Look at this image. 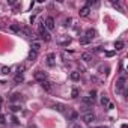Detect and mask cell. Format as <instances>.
<instances>
[{
	"mask_svg": "<svg viewBox=\"0 0 128 128\" xmlns=\"http://www.w3.org/2000/svg\"><path fill=\"white\" fill-rule=\"evenodd\" d=\"M36 57H38V53L30 51V53H29V56H27V60H29V62H35V60H36Z\"/></svg>",
	"mask_w": 128,
	"mask_h": 128,
	"instance_id": "obj_14",
	"label": "cell"
},
{
	"mask_svg": "<svg viewBox=\"0 0 128 128\" xmlns=\"http://www.w3.org/2000/svg\"><path fill=\"white\" fill-rule=\"evenodd\" d=\"M41 86H42V89H45V90H51V83H50L48 80L42 82V83H41Z\"/></svg>",
	"mask_w": 128,
	"mask_h": 128,
	"instance_id": "obj_15",
	"label": "cell"
},
{
	"mask_svg": "<svg viewBox=\"0 0 128 128\" xmlns=\"http://www.w3.org/2000/svg\"><path fill=\"white\" fill-rule=\"evenodd\" d=\"M101 104H102V106H107V104H108V98H107L106 95H102V98H101Z\"/></svg>",
	"mask_w": 128,
	"mask_h": 128,
	"instance_id": "obj_24",
	"label": "cell"
},
{
	"mask_svg": "<svg viewBox=\"0 0 128 128\" xmlns=\"http://www.w3.org/2000/svg\"><path fill=\"white\" fill-rule=\"evenodd\" d=\"M11 110H12L14 113H17V112H20V110H21V107H20V106H15V104H12V106H11Z\"/></svg>",
	"mask_w": 128,
	"mask_h": 128,
	"instance_id": "obj_23",
	"label": "cell"
},
{
	"mask_svg": "<svg viewBox=\"0 0 128 128\" xmlns=\"http://www.w3.org/2000/svg\"><path fill=\"white\" fill-rule=\"evenodd\" d=\"M89 42H90V41H89V39H88L86 36H83V38H80V44H82V45H86V44H89Z\"/></svg>",
	"mask_w": 128,
	"mask_h": 128,
	"instance_id": "obj_22",
	"label": "cell"
},
{
	"mask_svg": "<svg viewBox=\"0 0 128 128\" xmlns=\"http://www.w3.org/2000/svg\"><path fill=\"white\" fill-rule=\"evenodd\" d=\"M23 80H24V76H23V72H18L15 77H14V82L17 83V84H20V83H23Z\"/></svg>",
	"mask_w": 128,
	"mask_h": 128,
	"instance_id": "obj_10",
	"label": "cell"
},
{
	"mask_svg": "<svg viewBox=\"0 0 128 128\" xmlns=\"http://www.w3.org/2000/svg\"><path fill=\"white\" fill-rule=\"evenodd\" d=\"M124 48V42L122 41H116L114 42V51H119V50H122Z\"/></svg>",
	"mask_w": 128,
	"mask_h": 128,
	"instance_id": "obj_17",
	"label": "cell"
},
{
	"mask_svg": "<svg viewBox=\"0 0 128 128\" xmlns=\"http://www.w3.org/2000/svg\"><path fill=\"white\" fill-rule=\"evenodd\" d=\"M89 12H90V9H89L88 6H83V8L80 9V12H78V14H80V17H88V15H89Z\"/></svg>",
	"mask_w": 128,
	"mask_h": 128,
	"instance_id": "obj_9",
	"label": "cell"
},
{
	"mask_svg": "<svg viewBox=\"0 0 128 128\" xmlns=\"http://www.w3.org/2000/svg\"><path fill=\"white\" fill-rule=\"evenodd\" d=\"M95 95H96V90H90V92H89V96H90L94 101H95Z\"/></svg>",
	"mask_w": 128,
	"mask_h": 128,
	"instance_id": "obj_27",
	"label": "cell"
},
{
	"mask_svg": "<svg viewBox=\"0 0 128 128\" xmlns=\"http://www.w3.org/2000/svg\"><path fill=\"white\" fill-rule=\"evenodd\" d=\"M82 60H84V62H92V53H83V54H82Z\"/></svg>",
	"mask_w": 128,
	"mask_h": 128,
	"instance_id": "obj_12",
	"label": "cell"
},
{
	"mask_svg": "<svg viewBox=\"0 0 128 128\" xmlns=\"http://www.w3.org/2000/svg\"><path fill=\"white\" fill-rule=\"evenodd\" d=\"M35 80L39 82V83H42V82L47 80V74L42 72V71H36V72H35Z\"/></svg>",
	"mask_w": 128,
	"mask_h": 128,
	"instance_id": "obj_5",
	"label": "cell"
},
{
	"mask_svg": "<svg viewBox=\"0 0 128 128\" xmlns=\"http://www.w3.org/2000/svg\"><path fill=\"white\" fill-rule=\"evenodd\" d=\"M44 27H45V30H54V27H56V24H54V18H53V17H47Z\"/></svg>",
	"mask_w": 128,
	"mask_h": 128,
	"instance_id": "obj_2",
	"label": "cell"
},
{
	"mask_svg": "<svg viewBox=\"0 0 128 128\" xmlns=\"http://www.w3.org/2000/svg\"><path fill=\"white\" fill-rule=\"evenodd\" d=\"M0 70H2V66H0Z\"/></svg>",
	"mask_w": 128,
	"mask_h": 128,
	"instance_id": "obj_36",
	"label": "cell"
},
{
	"mask_svg": "<svg viewBox=\"0 0 128 128\" xmlns=\"http://www.w3.org/2000/svg\"><path fill=\"white\" fill-rule=\"evenodd\" d=\"M27 128H36V125H29Z\"/></svg>",
	"mask_w": 128,
	"mask_h": 128,
	"instance_id": "obj_33",
	"label": "cell"
},
{
	"mask_svg": "<svg viewBox=\"0 0 128 128\" xmlns=\"http://www.w3.org/2000/svg\"><path fill=\"white\" fill-rule=\"evenodd\" d=\"M72 98H77L78 96V89H72V94H71Z\"/></svg>",
	"mask_w": 128,
	"mask_h": 128,
	"instance_id": "obj_25",
	"label": "cell"
},
{
	"mask_svg": "<svg viewBox=\"0 0 128 128\" xmlns=\"http://www.w3.org/2000/svg\"><path fill=\"white\" fill-rule=\"evenodd\" d=\"M95 51H96V53H102V51H104V50H102V48H101V47H96V48H95Z\"/></svg>",
	"mask_w": 128,
	"mask_h": 128,
	"instance_id": "obj_30",
	"label": "cell"
},
{
	"mask_svg": "<svg viewBox=\"0 0 128 128\" xmlns=\"http://www.w3.org/2000/svg\"><path fill=\"white\" fill-rule=\"evenodd\" d=\"M20 98H21V95H20V94H12V95L9 96V100H11L12 102H14V101H18Z\"/></svg>",
	"mask_w": 128,
	"mask_h": 128,
	"instance_id": "obj_21",
	"label": "cell"
},
{
	"mask_svg": "<svg viewBox=\"0 0 128 128\" xmlns=\"http://www.w3.org/2000/svg\"><path fill=\"white\" fill-rule=\"evenodd\" d=\"M39 48H41V42H38V41H33V42H32V51L38 53V51H39Z\"/></svg>",
	"mask_w": 128,
	"mask_h": 128,
	"instance_id": "obj_11",
	"label": "cell"
},
{
	"mask_svg": "<svg viewBox=\"0 0 128 128\" xmlns=\"http://www.w3.org/2000/svg\"><path fill=\"white\" fill-rule=\"evenodd\" d=\"M77 118H78V113H77V112H72V113H71V120H76Z\"/></svg>",
	"mask_w": 128,
	"mask_h": 128,
	"instance_id": "obj_26",
	"label": "cell"
},
{
	"mask_svg": "<svg viewBox=\"0 0 128 128\" xmlns=\"http://www.w3.org/2000/svg\"><path fill=\"white\" fill-rule=\"evenodd\" d=\"M54 108H56L57 112H60V113H65V112H66V107L63 106V104H59V102L54 104Z\"/></svg>",
	"mask_w": 128,
	"mask_h": 128,
	"instance_id": "obj_13",
	"label": "cell"
},
{
	"mask_svg": "<svg viewBox=\"0 0 128 128\" xmlns=\"http://www.w3.org/2000/svg\"><path fill=\"white\" fill-rule=\"evenodd\" d=\"M122 128H128V126H126V124H124V125H122Z\"/></svg>",
	"mask_w": 128,
	"mask_h": 128,
	"instance_id": "obj_34",
	"label": "cell"
},
{
	"mask_svg": "<svg viewBox=\"0 0 128 128\" xmlns=\"http://www.w3.org/2000/svg\"><path fill=\"white\" fill-rule=\"evenodd\" d=\"M114 53H116V51H107V53H106V54H107V56H108V57H112V56H114Z\"/></svg>",
	"mask_w": 128,
	"mask_h": 128,
	"instance_id": "obj_28",
	"label": "cell"
},
{
	"mask_svg": "<svg viewBox=\"0 0 128 128\" xmlns=\"http://www.w3.org/2000/svg\"><path fill=\"white\" fill-rule=\"evenodd\" d=\"M9 30H11L12 33H20V30H21V26H20L18 23H12V24L9 26Z\"/></svg>",
	"mask_w": 128,
	"mask_h": 128,
	"instance_id": "obj_7",
	"label": "cell"
},
{
	"mask_svg": "<svg viewBox=\"0 0 128 128\" xmlns=\"http://www.w3.org/2000/svg\"><path fill=\"white\" fill-rule=\"evenodd\" d=\"M82 102H83V106H86V107H92V104H94V100H92L90 96H83Z\"/></svg>",
	"mask_w": 128,
	"mask_h": 128,
	"instance_id": "obj_8",
	"label": "cell"
},
{
	"mask_svg": "<svg viewBox=\"0 0 128 128\" xmlns=\"http://www.w3.org/2000/svg\"><path fill=\"white\" fill-rule=\"evenodd\" d=\"M6 120H5V116L3 114H0V124H5Z\"/></svg>",
	"mask_w": 128,
	"mask_h": 128,
	"instance_id": "obj_29",
	"label": "cell"
},
{
	"mask_svg": "<svg viewBox=\"0 0 128 128\" xmlns=\"http://www.w3.org/2000/svg\"><path fill=\"white\" fill-rule=\"evenodd\" d=\"M54 59H56V54H54V53H50V54L47 56V60H48V65H53V63H54Z\"/></svg>",
	"mask_w": 128,
	"mask_h": 128,
	"instance_id": "obj_16",
	"label": "cell"
},
{
	"mask_svg": "<svg viewBox=\"0 0 128 128\" xmlns=\"http://www.w3.org/2000/svg\"><path fill=\"white\" fill-rule=\"evenodd\" d=\"M71 128H82V126H80V125H72Z\"/></svg>",
	"mask_w": 128,
	"mask_h": 128,
	"instance_id": "obj_32",
	"label": "cell"
},
{
	"mask_svg": "<svg viewBox=\"0 0 128 128\" xmlns=\"http://www.w3.org/2000/svg\"><path fill=\"white\" fill-rule=\"evenodd\" d=\"M11 72V68L9 66H2V70H0V74H5V76H8Z\"/></svg>",
	"mask_w": 128,
	"mask_h": 128,
	"instance_id": "obj_20",
	"label": "cell"
},
{
	"mask_svg": "<svg viewBox=\"0 0 128 128\" xmlns=\"http://www.w3.org/2000/svg\"><path fill=\"white\" fill-rule=\"evenodd\" d=\"M84 36H86V38H88L89 41H92V39H94V38L96 36V30H95V29H88V30H86V35H84Z\"/></svg>",
	"mask_w": 128,
	"mask_h": 128,
	"instance_id": "obj_6",
	"label": "cell"
},
{
	"mask_svg": "<svg viewBox=\"0 0 128 128\" xmlns=\"http://www.w3.org/2000/svg\"><path fill=\"white\" fill-rule=\"evenodd\" d=\"M20 33H21V35H24V36L27 38V36H30V29H27V27H24V29H23V27H21Z\"/></svg>",
	"mask_w": 128,
	"mask_h": 128,
	"instance_id": "obj_19",
	"label": "cell"
},
{
	"mask_svg": "<svg viewBox=\"0 0 128 128\" xmlns=\"http://www.w3.org/2000/svg\"><path fill=\"white\" fill-rule=\"evenodd\" d=\"M12 124H15V125H17V124H18V119H17V118H15V116H14V118H12Z\"/></svg>",
	"mask_w": 128,
	"mask_h": 128,
	"instance_id": "obj_31",
	"label": "cell"
},
{
	"mask_svg": "<svg viewBox=\"0 0 128 128\" xmlns=\"http://www.w3.org/2000/svg\"><path fill=\"white\" fill-rule=\"evenodd\" d=\"M125 83H126V80H125V77H120L118 82H116V88H114V90L118 92V94H120V92H124V89H125Z\"/></svg>",
	"mask_w": 128,
	"mask_h": 128,
	"instance_id": "obj_1",
	"label": "cell"
},
{
	"mask_svg": "<svg viewBox=\"0 0 128 128\" xmlns=\"http://www.w3.org/2000/svg\"><path fill=\"white\" fill-rule=\"evenodd\" d=\"M71 80H72V82H78V80H80V74H78L77 71L71 72Z\"/></svg>",
	"mask_w": 128,
	"mask_h": 128,
	"instance_id": "obj_18",
	"label": "cell"
},
{
	"mask_svg": "<svg viewBox=\"0 0 128 128\" xmlns=\"http://www.w3.org/2000/svg\"><path fill=\"white\" fill-rule=\"evenodd\" d=\"M39 36H41L44 41H50V39H51V36H50V33L45 30L44 24H42V26H39Z\"/></svg>",
	"mask_w": 128,
	"mask_h": 128,
	"instance_id": "obj_3",
	"label": "cell"
},
{
	"mask_svg": "<svg viewBox=\"0 0 128 128\" xmlns=\"http://www.w3.org/2000/svg\"><path fill=\"white\" fill-rule=\"evenodd\" d=\"M0 104H2V96H0Z\"/></svg>",
	"mask_w": 128,
	"mask_h": 128,
	"instance_id": "obj_35",
	"label": "cell"
},
{
	"mask_svg": "<svg viewBox=\"0 0 128 128\" xmlns=\"http://www.w3.org/2000/svg\"><path fill=\"white\" fill-rule=\"evenodd\" d=\"M94 120H95V114H94L92 112L83 114V122H84V124H92Z\"/></svg>",
	"mask_w": 128,
	"mask_h": 128,
	"instance_id": "obj_4",
	"label": "cell"
}]
</instances>
